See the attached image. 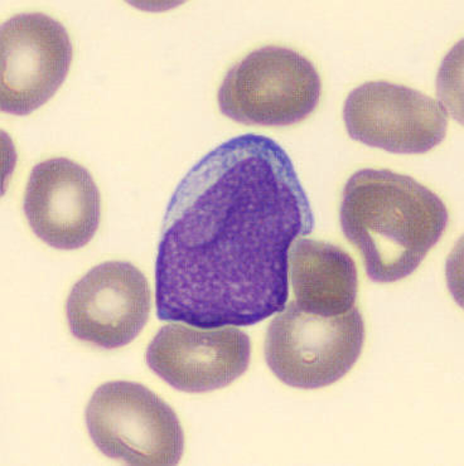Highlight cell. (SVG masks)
I'll return each instance as SVG.
<instances>
[{"instance_id": "obj_1", "label": "cell", "mask_w": 464, "mask_h": 466, "mask_svg": "<svg viewBox=\"0 0 464 466\" xmlns=\"http://www.w3.org/2000/svg\"><path fill=\"white\" fill-rule=\"evenodd\" d=\"M314 216L291 157L245 134L186 174L163 219L156 264L160 320L202 329L256 326L285 309L289 251Z\"/></svg>"}, {"instance_id": "obj_2", "label": "cell", "mask_w": 464, "mask_h": 466, "mask_svg": "<svg viewBox=\"0 0 464 466\" xmlns=\"http://www.w3.org/2000/svg\"><path fill=\"white\" fill-rule=\"evenodd\" d=\"M449 222V209L433 190L393 170H357L342 192V232L377 284L414 274Z\"/></svg>"}, {"instance_id": "obj_3", "label": "cell", "mask_w": 464, "mask_h": 466, "mask_svg": "<svg viewBox=\"0 0 464 466\" xmlns=\"http://www.w3.org/2000/svg\"><path fill=\"white\" fill-rule=\"evenodd\" d=\"M321 90V77L308 58L294 49L265 46L230 68L217 103L236 123L291 127L314 113Z\"/></svg>"}, {"instance_id": "obj_4", "label": "cell", "mask_w": 464, "mask_h": 466, "mask_svg": "<svg viewBox=\"0 0 464 466\" xmlns=\"http://www.w3.org/2000/svg\"><path fill=\"white\" fill-rule=\"evenodd\" d=\"M365 344V323L357 308L340 317H321L292 301L266 331L265 360L284 385L318 390L350 372Z\"/></svg>"}, {"instance_id": "obj_5", "label": "cell", "mask_w": 464, "mask_h": 466, "mask_svg": "<svg viewBox=\"0 0 464 466\" xmlns=\"http://www.w3.org/2000/svg\"><path fill=\"white\" fill-rule=\"evenodd\" d=\"M85 419L92 441L108 458L131 465H176L182 458L184 435L176 412L140 383H104Z\"/></svg>"}, {"instance_id": "obj_6", "label": "cell", "mask_w": 464, "mask_h": 466, "mask_svg": "<svg viewBox=\"0 0 464 466\" xmlns=\"http://www.w3.org/2000/svg\"><path fill=\"white\" fill-rule=\"evenodd\" d=\"M0 109L25 116L54 97L74 57L70 35L44 13H22L0 28Z\"/></svg>"}, {"instance_id": "obj_7", "label": "cell", "mask_w": 464, "mask_h": 466, "mask_svg": "<svg viewBox=\"0 0 464 466\" xmlns=\"http://www.w3.org/2000/svg\"><path fill=\"white\" fill-rule=\"evenodd\" d=\"M344 120L351 139L394 154L428 153L449 130V113L439 101L387 81L366 82L352 90Z\"/></svg>"}, {"instance_id": "obj_8", "label": "cell", "mask_w": 464, "mask_h": 466, "mask_svg": "<svg viewBox=\"0 0 464 466\" xmlns=\"http://www.w3.org/2000/svg\"><path fill=\"white\" fill-rule=\"evenodd\" d=\"M150 284L130 262L108 261L72 288L66 317L75 338L105 350L128 346L150 318Z\"/></svg>"}, {"instance_id": "obj_9", "label": "cell", "mask_w": 464, "mask_h": 466, "mask_svg": "<svg viewBox=\"0 0 464 466\" xmlns=\"http://www.w3.org/2000/svg\"><path fill=\"white\" fill-rule=\"evenodd\" d=\"M252 343L235 327L202 328L170 324L148 346V367L173 389L211 392L232 385L249 369Z\"/></svg>"}, {"instance_id": "obj_10", "label": "cell", "mask_w": 464, "mask_h": 466, "mask_svg": "<svg viewBox=\"0 0 464 466\" xmlns=\"http://www.w3.org/2000/svg\"><path fill=\"white\" fill-rule=\"evenodd\" d=\"M23 209L29 228L45 244L77 249L94 238L100 225V192L80 164L52 157L29 174Z\"/></svg>"}, {"instance_id": "obj_11", "label": "cell", "mask_w": 464, "mask_h": 466, "mask_svg": "<svg viewBox=\"0 0 464 466\" xmlns=\"http://www.w3.org/2000/svg\"><path fill=\"white\" fill-rule=\"evenodd\" d=\"M289 275L295 303L308 313L340 317L356 304V264L338 246L317 239H295L289 251Z\"/></svg>"}]
</instances>
